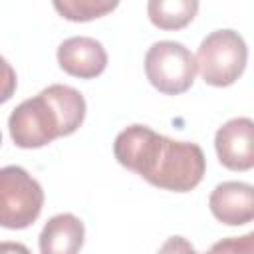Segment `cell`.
<instances>
[{
    "mask_svg": "<svg viewBox=\"0 0 254 254\" xmlns=\"http://www.w3.org/2000/svg\"><path fill=\"white\" fill-rule=\"evenodd\" d=\"M113 155L149 185L173 192L192 190L206 171L204 153L196 143L175 141L139 123L117 133Z\"/></svg>",
    "mask_w": 254,
    "mask_h": 254,
    "instance_id": "1",
    "label": "cell"
},
{
    "mask_svg": "<svg viewBox=\"0 0 254 254\" xmlns=\"http://www.w3.org/2000/svg\"><path fill=\"white\" fill-rule=\"evenodd\" d=\"M85 97L71 85L52 83L24 99L8 117L10 137L20 149H40L75 133L85 119Z\"/></svg>",
    "mask_w": 254,
    "mask_h": 254,
    "instance_id": "2",
    "label": "cell"
},
{
    "mask_svg": "<svg viewBox=\"0 0 254 254\" xmlns=\"http://www.w3.org/2000/svg\"><path fill=\"white\" fill-rule=\"evenodd\" d=\"M194 62L204 83L212 87H228L246 67L248 46L244 38L230 28L214 30L202 38Z\"/></svg>",
    "mask_w": 254,
    "mask_h": 254,
    "instance_id": "3",
    "label": "cell"
},
{
    "mask_svg": "<svg viewBox=\"0 0 254 254\" xmlns=\"http://www.w3.org/2000/svg\"><path fill=\"white\" fill-rule=\"evenodd\" d=\"M42 185L18 165L0 169V226L22 230L32 226L44 208Z\"/></svg>",
    "mask_w": 254,
    "mask_h": 254,
    "instance_id": "4",
    "label": "cell"
},
{
    "mask_svg": "<svg viewBox=\"0 0 254 254\" xmlns=\"http://www.w3.org/2000/svg\"><path fill=\"white\" fill-rule=\"evenodd\" d=\"M145 75L157 91L165 95H181L194 83L196 62L185 44L161 40L145 54Z\"/></svg>",
    "mask_w": 254,
    "mask_h": 254,
    "instance_id": "5",
    "label": "cell"
},
{
    "mask_svg": "<svg viewBox=\"0 0 254 254\" xmlns=\"http://www.w3.org/2000/svg\"><path fill=\"white\" fill-rule=\"evenodd\" d=\"M214 151L222 167L250 171L254 167V123L250 117H232L214 135Z\"/></svg>",
    "mask_w": 254,
    "mask_h": 254,
    "instance_id": "6",
    "label": "cell"
},
{
    "mask_svg": "<svg viewBox=\"0 0 254 254\" xmlns=\"http://www.w3.org/2000/svg\"><path fill=\"white\" fill-rule=\"evenodd\" d=\"M60 67L73 77L93 79L107 67V52L103 44L89 36H73L58 46Z\"/></svg>",
    "mask_w": 254,
    "mask_h": 254,
    "instance_id": "7",
    "label": "cell"
},
{
    "mask_svg": "<svg viewBox=\"0 0 254 254\" xmlns=\"http://www.w3.org/2000/svg\"><path fill=\"white\" fill-rule=\"evenodd\" d=\"M212 216L226 226H242L254 218V189L250 183L224 181L208 196Z\"/></svg>",
    "mask_w": 254,
    "mask_h": 254,
    "instance_id": "8",
    "label": "cell"
},
{
    "mask_svg": "<svg viewBox=\"0 0 254 254\" xmlns=\"http://www.w3.org/2000/svg\"><path fill=\"white\" fill-rule=\"evenodd\" d=\"M83 238L85 226L81 218L71 212H60L52 216L40 232V254H79Z\"/></svg>",
    "mask_w": 254,
    "mask_h": 254,
    "instance_id": "9",
    "label": "cell"
},
{
    "mask_svg": "<svg viewBox=\"0 0 254 254\" xmlns=\"http://www.w3.org/2000/svg\"><path fill=\"white\" fill-rule=\"evenodd\" d=\"M198 6L196 0H149L147 14L159 30H181L192 22Z\"/></svg>",
    "mask_w": 254,
    "mask_h": 254,
    "instance_id": "10",
    "label": "cell"
},
{
    "mask_svg": "<svg viewBox=\"0 0 254 254\" xmlns=\"http://www.w3.org/2000/svg\"><path fill=\"white\" fill-rule=\"evenodd\" d=\"M117 6L115 0H54L58 14L69 22H89L113 12Z\"/></svg>",
    "mask_w": 254,
    "mask_h": 254,
    "instance_id": "11",
    "label": "cell"
},
{
    "mask_svg": "<svg viewBox=\"0 0 254 254\" xmlns=\"http://www.w3.org/2000/svg\"><path fill=\"white\" fill-rule=\"evenodd\" d=\"M204 254H254V232L244 236H230L214 242Z\"/></svg>",
    "mask_w": 254,
    "mask_h": 254,
    "instance_id": "12",
    "label": "cell"
},
{
    "mask_svg": "<svg viewBox=\"0 0 254 254\" xmlns=\"http://www.w3.org/2000/svg\"><path fill=\"white\" fill-rule=\"evenodd\" d=\"M16 87H18L16 69L4 56H0V105L6 103L8 99H12Z\"/></svg>",
    "mask_w": 254,
    "mask_h": 254,
    "instance_id": "13",
    "label": "cell"
},
{
    "mask_svg": "<svg viewBox=\"0 0 254 254\" xmlns=\"http://www.w3.org/2000/svg\"><path fill=\"white\" fill-rule=\"evenodd\" d=\"M157 254H200L185 236H171L163 242Z\"/></svg>",
    "mask_w": 254,
    "mask_h": 254,
    "instance_id": "14",
    "label": "cell"
},
{
    "mask_svg": "<svg viewBox=\"0 0 254 254\" xmlns=\"http://www.w3.org/2000/svg\"><path fill=\"white\" fill-rule=\"evenodd\" d=\"M0 254H32L30 248L22 242H14V240H2L0 242Z\"/></svg>",
    "mask_w": 254,
    "mask_h": 254,
    "instance_id": "15",
    "label": "cell"
},
{
    "mask_svg": "<svg viewBox=\"0 0 254 254\" xmlns=\"http://www.w3.org/2000/svg\"><path fill=\"white\" fill-rule=\"evenodd\" d=\"M0 145H2V133H0Z\"/></svg>",
    "mask_w": 254,
    "mask_h": 254,
    "instance_id": "16",
    "label": "cell"
}]
</instances>
